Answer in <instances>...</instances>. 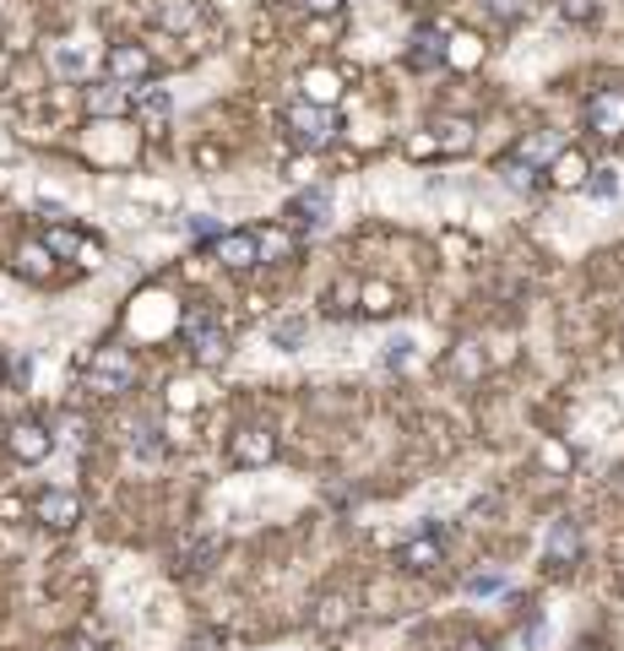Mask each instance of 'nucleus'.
Returning a JSON list of instances; mask_svg holds the SVG:
<instances>
[{"instance_id":"obj_17","label":"nucleus","mask_w":624,"mask_h":651,"mask_svg":"<svg viewBox=\"0 0 624 651\" xmlns=\"http://www.w3.org/2000/svg\"><path fill=\"white\" fill-rule=\"evenodd\" d=\"M87 109H93L98 120H120V115H130V87H120V82L87 87Z\"/></svg>"},{"instance_id":"obj_18","label":"nucleus","mask_w":624,"mask_h":651,"mask_svg":"<svg viewBox=\"0 0 624 651\" xmlns=\"http://www.w3.org/2000/svg\"><path fill=\"white\" fill-rule=\"evenodd\" d=\"M255 250H261V260H272V266H283V260L299 256V234L294 228H255Z\"/></svg>"},{"instance_id":"obj_20","label":"nucleus","mask_w":624,"mask_h":651,"mask_svg":"<svg viewBox=\"0 0 624 651\" xmlns=\"http://www.w3.org/2000/svg\"><path fill=\"white\" fill-rule=\"evenodd\" d=\"M348 625H353V602L342 591H326L315 602V630H348Z\"/></svg>"},{"instance_id":"obj_3","label":"nucleus","mask_w":624,"mask_h":651,"mask_svg":"<svg viewBox=\"0 0 624 651\" xmlns=\"http://www.w3.org/2000/svg\"><path fill=\"white\" fill-rule=\"evenodd\" d=\"M82 381H87L93 396H125V391H136V359H130V348H98Z\"/></svg>"},{"instance_id":"obj_30","label":"nucleus","mask_w":624,"mask_h":651,"mask_svg":"<svg viewBox=\"0 0 624 651\" xmlns=\"http://www.w3.org/2000/svg\"><path fill=\"white\" fill-rule=\"evenodd\" d=\"M353 299H359V282H337L331 294H326V316H353Z\"/></svg>"},{"instance_id":"obj_31","label":"nucleus","mask_w":624,"mask_h":651,"mask_svg":"<svg viewBox=\"0 0 624 651\" xmlns=\"http://www.w3.org/2000/svg\"><path fill=\"white\" fill-rule=\"evenodd\" d=\"M586 191L597 195V201H614V195H620V169H592Z\"/></svg>"},{"instance_id":"obj_25","label":"nucleus","mask_w":624,"mask_h":651,"mask_svg":"<svg viewBox=\"0 0 624 651\" xmlns=\"http://www.w3.org/2000/svg\"><path fill=\"white\" fill-rule=\"evenodd\" d=\"M337 93H342L337 71H310V76H305V98H310V104H320V109H331V104H337Z\"/></svg>"},{"instance_id":"obj_22","label":"nucleus","mask_w":624,"mask_h":651,"mask_svg":"<svg viewBox=\"0 0 624 651\" xmlns=\"http://www.w3.org/2000/svg\"><path fill=\"white\" fill-rule=\"evenodd\" d=\"M435 152H467L473 147V120H456V115H445V120H435Z\"/></svg>"},{"instance_id":"obj_27","label":"nucleus","mask_w":624,"mask_h":651,"mask_svg":"<svg viewBox=\"0 0 624 651\" xmlns=\"http://www.w3.org/2000/svg\"><path fill=\"white\" fill-rule=\"evenodd\" d=\"M130 109L147 115V120H163V115H169V93H158V87L141 82V87H130Z\"/></svg>"},{"instance_id":"obj_23","label":"nucleus","mask_w":624,"mask_h":651,"mask_svg":"<svg viewBox=\"0 0 624 651\" xmlns=\"http://www.w3.org/2000/svg\"><path fill=\"white\" fill-rule=\"evenodd\" d=\"M195 22H201L195 0H158V28H169V33H195Z\"/></svg>"},{"instance_id":"obj_16","label":"nucleus","mask_w":624,"mask_h":651,"mask_svg":"<svg viewBox=\"0 0 624 651\" xmlns=\"http://www.w3.org/2000/svg\"><path fill=\"white\" fill-rule=\"evenodd\" d=\"M326 217H331V191H326V185H310V191L288 206V223H294V228H320Z\"/></svg>"},{"instance_id":"obj_6","label":"nucleus","mask_w":624,"mask_h":651,"mask_svg":"<svg viewBox=\"0 0 624 651\" xmlns=\"http://www.w3.org/2000/svg\"><path fill=\"white\" fill-rule=\"evenodd\" d=\"M586 130L603 141H624V87H597L586 98Z\"/></svg>"},{"instance_id":"obj_13","label":"nucleus","mask_w":624,"mask_h":651,"mask_svg":"<svg viewBox=\"0 0 624 651\" xmlns=\"http://www.w3.org/2000/svg\"><path fill=\"white\" fill-rule=\"evenodd\" d=\"M560 147H564V141H560V130H532V136H521V141L510 147V158L543 174V169H549V163L560 158Z\"/></svg>"},{"instance_id":"obj_19","label":"nucleus","mask_w":624,"mask_h":651,"mask_svg":"<svg viewBox=\"0 0 624 651\" xmlns=\"http://www.w3.org/2000/svg\"><path fill=\"white\" fill-rule=\"evenodd\" d=\"M11 266L28 277V282H50V271H55V256L44 250V239H22L17 245V256H11Z\"/></svg>"},{"instance_id":"obj_15","label":"nucleus","mask_w":624,"mask_h":651,"mask_svg":"<svg viewBox=\"0 0 624 651\" xmlns=\"http://www.w3.org/2000/svg\"><path fill=\"white\" fill-rule=\"evenodd\" d=\"M543 174H549V185H554V191H581V185H586V174H592V163H586L575 147H560V158H554Z\"/></svg>"},{"instance_id":"obj_9","label":"nucleus","mask_w":624,"mask_h":651,"mask_svg":"<svg viewBox=\"0 0 624 651\" xmlns=\"http://www.w3.org/2000/svg\"><path fill=\"white\" fill-rule=\"evenodd\" d=\"M33 516H39V526H50V532H71V526L82 521V494H71V489H44V494L33 500Z\"/></svg>"},{"instance_id":"obj_34","label":"nucleus","mask_w":624,"mask_h":651,"mask_svg":"<svg viewBox=\"0 0 624 651\" xmlns=\"http://www.w3.org/2000/svg\"><path fill=\"white\" fill-rule=\"evenodd\" d=\"M543 467H554V472H570V451H564L560 440H543Z\"/></svg>"},{"instance_id":"obj_41","label":"nucleus","mask_w":624,"mask_h":651,"mask_svg":"<svg viewBox=\"0 0 624 651\" xmlns=\"http://www.w3.org/2000/svg\"><path fill=\"white\" fill-rule=\"evenodd\" d=\"M408 6H424V0H408Z\"/></svg>"},{"instance_id":"obj_42","label":"nucleus","mask_w":624,"mask_h":651,"mask_svg":"<svg viewBox=\"0 0 624 651\" xmlns=\"http://www.w3.org/2000/svg\"><path fill=\"white\" fill-rule=\"evenodd\" d=\"M0 381H6V370H0Z\"/></svg>"},{"instance_id":"obj_29","label":"nucleus","mask_w":624,"mask_h":651,"mask_svg":"<svg viewBox=\"0 0 624 651\" xmlns=\"http://www.w3.org/2000/svg\"><path fill=\"white\" fill-rule=\"evenodd\" d=\"M499 180H505L510 191H532V185H538V169H527V163H516V158H499Z\"/></svg>"},{"instance_id":"obj_7","label":"nucleus","mask_w":624,"mask_h":651,"mask_svg":"<svg viewBox=\"0 0 624 651\" xmlns=\"http://www.w3.org/2000/svg\"><path fill=\"white\" fill-rule=\"evenodd\" d=\"M152 76H158V61H152L141 44H130V39L109 44V82H120V87H141V82H152Z\"/></svg>"},{"instance_id":"obj_5","label":"nucleus","mask_w":624,"mask_h":651,"mask_svg":"<svg viewBox=\"0 0 624 651\" xmlns=\"http://www.w3.org/2000/svg\"><path fill=\"white\" fill-rule=\"evenodd\" d=\"M277 456V429L272 424H240L229 435V467H266Z\"/></svg>"},{"instance_id":"obj_35","label":"nucleus","mask_w":624,"mask_h":651,"mask_svg":"<svg viewBox=\"0 0 624 651\" xmlns=\"http://www.w3.org/2000/svg\"><path fill=\"white\" fill-rule=\"evenodd\" d=\"M484 6H489V11H495L499 22H516V17H521V11H527V6H532V0H484Z\"/></svg>"},{"instance_id":"obj_28","label":"nucleus","mask_w":624,"mask_h":651,"mask_svg":"<svg viewBox=\"0 0 624 651\" xmlns=\"http://www.w3.org/2000/svg\"><path fill=\"white\" fill-rule=\"evenodd\" d=\"M478 61H484V50H478L473 33H456V39L445 44V65H478Z\"/></svg>"},{"instance_id":"obj_8","label":"nucleus","mask_w":624,"mask_h":651,"mask_svg":"<svg viewBox=\"0 0 624 651\" xmlns=\"http://www.w3.org/2000/svg\"><path fill=\"white\" fill-rule=\"evenodd\" d=\"M44 250H50L55 260H76V266H98V260H104V245H98V239H87V234H76L71 223L44 228Z\"/></svg>"},{"instance_id":"obj_40","label":"nucleus","mask_w":624,"mask_h":651,"mask_svg":"<svg viewBox=\"0 0 624 651\" xmlns=\"http://www.w3.org/2000/svg\"><path fill=\"white\" fill-rule=\"evenodd\" d=\"M65 651H98L93 641H65Z\"/></svg>"},{"instance_id":"obj_2","label":"nucleus","mask_w":624,"mask_h":651,"mask_svg":"<svg viewBox=\"0 0 624 651\" xmlns=\"http://www.w3.org/2000/svg\"><path fill=\"white\" fill-rule=\"evenodd\" d=\"M283 130H288V141L299 152H326L342 136V120H337V109H320L310 98H299V104L283 109Z\"/></svg>"},{"instance_id":"obj_10","label":"nucleus","mask_w":624,"mask_h":651,"mask_svg":"<svg viewBox=\"0 0 624 651\" xmlns=\"http://www.w3.org/2000/svg\"><path fill=\"white\" fill-rule=\"evenodd\" d=\"M440 559H445V543H440V532L435 526H424L419 537H408L402 548H396V565L408 570V576H430Z\"/></svg>"},{"instance_id":"obj_14","label":"nucleus","mask_w":624,"mask_h":651,"mask_svg":"<svg viewBox=\"0 0 624 651\" xmlns=\"http://www.w3.org/2000/svg\"><path fill=\"white\" fill-rule=\"evenodd\" d=\"M445 44H451V39L424 22V28L408 39V65H413V71H435V65H445Z\"/></svg>"},{"instance_id":"obj_11","label":"nucleus","mask_w":624,"mask_h":651,"mask_svg":"<svg viewBox=\"0 0 624 651\" xmlns=\"http://www.w3.org/2000/svg\"><path fill=\"white\" fill-rule=\"evenodd\" d=\"M575 559H581V526L570 516H560L549 526V537H543V565L549 570H570Z\"/></svg>"},{"instance_id":"obj_4","label":"nucleus","mask_w":624,"mask_h":651,"mask_svg":"<svg viewBox=\"0 0 624 651\" xmlns=\"http://www.w3.org/2000/svg\"><path fill=\"white\" fill-rule=\"evenodd\" d=\"M50 451H55V429H50V424H39V418H17V424L6 429V456H11V461L39 467V461H50Z\"/></svg>"},{"instance_id":"obj_12","label":"nucleus","mask_w":624,"mask_h":651,"mask_svg":"<svg viewBox=\"0 0 624 651\" xmlns=\"http://www.w3.org/2000/svg\"><path fill=\"white\" fill-rule=\"evenodd\" d=\"M212 256H218V266H223V271H250V266H261V250H255V234H250V228L218 234Z\"/></svg>"},{"instance_id":"obj_33","label":"nucleus","mask_w":624,"mask_h":651,"mask_svg":"<svg viewBox=\"0 0 624 651\" xmlns=\"http://www.w3.org/2000/svg\"><path fill=\"white\" fill-rule=\"evenodd\" d=\"M456 375H467V381H473V375H484V359L473 353V342H462V353H456Z\"/></svg>"},{"instance_id":"obj_24","label":"nucleus","mask_w":624,"mask_h":651,"mask_svg":"<svg viewBox=\"0 0 624 651\" xmlns=\"http://www.w3.org/2000/svg\"><path fill=\"white\" fill-rule=\"evenodd\" d=\"M396 310V288L391 282H364L359 288V316H391Z\"/></svg>"},{"instance_id":"obj_36","label":"nucleus","mask_w":624,"mask_h":651,"mask_svg":"<svg viewBox=\"0 0 624 651\" xmlns=\"http://www.w3.org/2000/svg\"><path fill=\"white\" fill-rule=\"evenodd\" d=\"M499 586H505V576H495V570H489V576H473V581H467V597H495Z\"/></svg>"},{"instance_id":"obj_1","label":"nucleus","mask_w":624,"mask_h":651,"mask_svg":"<svg viewBox=\"0 0 624 651\" xmlns=\"http://www.w3.org/2000/svg\"><path fill=\"white\" fill-rule=\"evenodd\" d=\"M180 337H186L190 359H195L201 370H212V364L229 359V326H223V316H218L207 299H190L186 310H180Z\"/></svg>"},{"instance_id":"obj_39","label":"nucleus","mask_w":624,"mask_h":651,"mask_svg":"<svg viewBox=\"0 0 624 651\" xmlns=\"http://www.w3.org/2000/svg\"><path fill=\"white\" fill-rule=\"evenodd\" d=\"M299 6H305L310 17H337V11H342V0H299Z\"/></svg>"},{"instance_id":"obj_21","label":"nucleus","mask_w":624,"mask_h":651,"mask_svg":"<svg viewBox=\"0 0 624 651\" xmlns=\"http://www.w3.org/2000/svg\"><path fill=\"white\" fill-rule=\"evenodd\" d=\"M125 446H130V456H141V461H158V456H163V435H158L152 418H136V424L125 429Z\"/></svg>"},{"instance_id":"obj_38","label":"nucleus","mask_w":624,"mask_h":651,"mask_svg":"<svg viewBox=\"0 0 624 651\" xmlns=\"http://www.w3.org/2000/svg\"><path fill=\"white\" fill-rule=\"evenodd\" d=\"M190 651H229V647H223L218 630H195V636H190Z\"/></svg>"},{"instance_id":"obj_37","label":"nucleus","mask_w":624,"mask_h":651,"mask_svg":"<svg viewBox=\"0 0 624 651\" xmlns=\"http://www.w3.org/2000/svg\"><path fill=\"white\" fill-rule=\"evenodd\" d=\"M560 11L570 22H592V11H597V0H560Z\"/></svg>"},{"instance_id":"obj_32","label":"nucleus","mask_w":624,"mask_h":651,"mask_svg":"<svg viewBox=\"0 0 624 651\" xmlns=\"http://www.w3.org/2000/svg\"><path fill=\"white\" fill-rule=\"evenodd\" d=\"M408 359H413V337H391L385 342V370H402Z\"/></svg>"},{"instance_id":"obj_26","label":"nucleus","mask_w":624,"mask_h":651,"mask_svg":"<svg viewBox=\"0 0 624 651\" xmlns=\"http://www.w3.org/2000/svg\"><path fill=\"white\" fill-rule=\"evenodd\" d=\"M305 337H310V321H305V316H283V321H272V342H277L283 353L305 348Z\"/></svg>"}]
</instances>
